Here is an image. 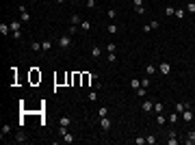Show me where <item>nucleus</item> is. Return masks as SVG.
Listing matches in <instances>:
<instances>
[{
    "label": "nucleus",
    "mask_w": 195,
    "mask_h": 145,
    "mask_svg": "<svg viewBox=\"0 0 195 145\" xmlns=\"http://www.w3.org/2000/svg\"><path fill=\"white\" fill-rule=\"evenodd\" d=\"M173 13H176L173 7H167V9H165V15H173Z\"/></svg>",
    "instance_id": "f704fd0d"
},
{
    "label": "nucleus",
    "mask_w": 195,
    "mask_h": 145,
    "mask_svg": "<svg viewBox=\"0 0 195 145\" xmlns=\"http://www.w3.org/2000/svg\"><path fill=\"white\" fill-rule=\"evenodd\" d=\"M150 83H152V76H147V74H145V76L141 78V87H145V89H147V87H150Z\"/></svg>",
    "instance_id": "aec40b11"
},
{
    "label": "nucleus",
    "mask_w": 195,
    "mask_h": 145,
    "mask_svg": "<svg viewBox=\"0 0 195 145\" xmlns=\"http://www.w3.org/2000/svg\"><path fill=\"white\" fill-rule=\"evenodd\" d=\"M193 17H195V15H193Z\"/></svg>",
    "instance_id": "a19ab883"
},
{
    "label": "nucleus",
    "mask_w": 195,
    "mask_h": 145,
    "mask_svg": "<svg viewBox=\"0 0 195 145\" xmlns=\"http://www.w3.org/2000/svg\"><path fill=\"white\" fill-rule=\"evenodd\" d=\"M106 15H108V20H113V17L117 15V11H115V9H108V13H106Z\"/></svg>",
    "instance_id": "72a5a7b5"
},
{
    "label": "nucleus",
    "mask_w": 195,
    "mask_h": 145,
    "mask_svg": "<svg viewBox=\"0 0 195 145\" xmlns=\"http://www.w3.org/2000/svg\"><path fill=\"white\" fill-rule=\"evenodd\" d=\"M85 4H87V9H96V7H98V4H96V0H87Z\"/></svg>",
    "instance_id": "473e14b6"
},
{
    "label": "nucleus",
    "mask_w": 195,
    "mask_h": 145,
    "mask_svg": "<svg viewBox=\"0 0 195 145\" xmlns=\"http://www.w3.org/2000/svg\"><path fill=\"white\" fill-rule=\"evenodd\" d=\"M182 143H187V145H195V130L187 132V137L182 139Z\"/></svg>",
    "instance_id": "6e6552de"
},
{
    "label": "nucleus",
    "mask_w": 195,
    "mask_h": 145,
    "mask_svg": "<svg viewBox=\"0 0 195 145\" xmlns=\"http://www.w3.org/2000/svg\"><path fill=\"white\" fill-rule=\"evenodd\" d=\"M184 9H187V13H191V15H195V2H189L187 7H184Z\"/></svg>",
    "instance_id": "393cba45"
},
{
    "label": "nucleus",
    "mask_w": 195,
    "mask_h": 145,
    "mask_svg": "<svg viewBox=\"0 0 195 145\" xmlns=\"http://www.w3.org/2000/svg\"><path fill=\"white\" fill-rule=\"evenodd\" d=\"M152 30H154V28H152L150 24H145V26H143V33H152Z\"/></svg>",
    "instance_id": "e433bc0d"
},
{
    "label": "nucleus",
    "mask_w": 195,
    "mask_h": 145,
    "mask_svg": "<svg viewBox=\"0 0 195 145\" xmlns=\"http://www.w3.org/2000/svg\"><path fill=\"white\" fill-rule=\"evenodd\" d=\"M189 106H191L189 102H182V104H176V108H173V111L178 113V115H182V111H184V108H189Z\"/></svg>",
    "instance_id": "f8f14e48"
},
{
    "label": "nucleus",
    "mask_w": 195,
    "mask_h": 145,
    "mask_svg": "<svg viewBox=\"0 0 195 145\" xmlns=\"http://www.w3.org/2000/svg\"><path fill=\"white\" fill-rule=\"evenodd\" d=\"M173 15L180 20V17H184V15H187V9H176V13H173Z\"/></svg>",
    "instance_id": "b1692460"
},
{
    "label": "nucleus",
    "mask_w": 195,
    "mask_h": 145,
    "mask_svg": "<svg viewBox=\"0 0 195 145\" xmlns=\"http://www.w3.org/2000/svg\"><path fill=\"white\" fill-rule=\"evenodd\" d=\"M91 57H93V59H100V57H102V48H100V46H93V48H91Z\"/></svg>",
    "instance_id": "4468645a"
},
{
    "label": "nucleus",
    "mask_w": 195,
    "mask_h": 145,
    "mask_svg": "<svg viewBox=\"0 0 195 145\" xmlns=\"http://www.w3.org/2000/svg\"><path fill=\"white\" fill-rule=\"evenodd\" d=\"M20 17H22V22H31V13L26 11L24 4H20Z\"/></svg>",
    "instance_id": "1a4fd4ad"
},
{
    "label": "nucleus",
    "mask_w": 195,
    "mask_h": 145,
    "mask_svg": "<svg viewBox=\"0 0 195 145\" xmlns=\"http://www.w3.org/2000/svg\"><path fill=\"white\" fill-rule=\"evenodd\" d=\"M134 13H137V15H143V13H145V4H143V7H134Z\"/></svg>",
    "instance_id": "c756f323"
},
{
    "label": "nucleus",
    "mask_w": 195,
    "mask_h": 145,
    "mask_svg": "<svg viewBox=\"0 0 195 145\" xmlns=\"http://www.w3.org/2000/svg\"><path fill=\"white\" fill-rule=\"evenodd\" d=\"M59 48H61V50H69V48H72V35H69V33H65V35H61V37H59Z\"/></svg>",
    "instance_id": "f257e3e1"
},
{
    "label": "nucleus",
    "mask_w": 195,
    "mask_h": 145,
    "mask_svg": "<svg viewBox=\"0 0 195 145\" xmlns=\"http://www.w3.org/2000/svg\"><path fill=\"white\" fill-rule=\"evenodd\" d=\"M167 123H171V126L178 123V113H176V111H171V113H169V117H167Z\"/></svg>",
    "instance_id": "9b49d317"
},
{
    "label": "nucleus",
    "mask_w": 195,
    "mask_h": 145,
    "mask_svg": "<svg viewBox=\"0 0 195 145\" xmlns=\"http://www.w3.org/2000/svg\"><path fill=\"white\" fill-rule=\"evenodd\" d=\"M15 141H17V143H26V141H28V137H26V132H24V130H22V132H17Z\"/></svg>",
    "instance_id": "dca6fc26"
},
{
    "label": "nucleus",
    "mask_w": 195,
    "mask_h": 145,
    "mask_svg": "<svg viewBox=\"0 0 195 145\" xmlns=\"http://www.w3.org/2000/svg\"><path fill=\"white\" fill-rule=\"evenodd\" d=\"M158 74H163V76H169V74H171V65H169L167 61H163L161 65H158Z\"/></svg>",
    "instance_id": "20e7f679"
},
{
    "label": "nucleus",
    "mask_w": 195,
    "mask_h": 145,
    "mask_svg": "<svg viewBox=\"0 0 195 145\" xmlns=\"http://www.w3.org/2000/svg\"><path fill=\"white\" fill-rule=\"evenodd\" d=\"M152 111H154V102L143 97V113H152Z\"/></svg>",
    "instance_id": "9d476101"
},
{
    "label": "nucleus",
    "mask_w": 195,
    "mask_h": 145,
    "mask_svg": "<svg viewBox=\"0 0 195 145\" xmlns=\"http://www.w3.org/2000/svg\"><path fill=\"white\" fill-rule=\"evenodd\" d=\"M111 126H113V123H111L108 115H106V117H100V128H102V132H108V130H111Z\"/></svg>",
    "instance_id": "7ed1b4c3"
},
{
    "label": "nucleus",
    "mask_w": 195,
    "mask_h": 145,
    "mask_svg": "<svg viewBox=\"0 0 195 145\" xmlns=\"http://www.w3.org/2000/svg\"><path fill=\"white\" fill-rule=\"evenodd\" d=\"M89 102H98V89L89 91Z\"/></svg>",
    "instance_id": "5701e85b"
},
{
    "label": "nucleus",
    "mask_w": 195,
    "mask_h": 145,
    "mask_svg": "<svg viewBox=\"0 0 195 145\" xmlns=\"http://www.w3.org/2000/svg\"><path fill=\"white\" fill-rule=\"evenodd\" d=\"M134 143H137V145H143V143H145V137H137Z\"/></svg>",
    "instance_id": "c9c22d12"
},
{
    "label": "nucleus",
    "mask_w": 195,
    "mask_h": 145,
    "mask_svg": "<svg viewBox=\"0 0 195 145\" xmlns=\"http://www.w3.org/2000/svg\"><path fill=\"white\" fill-rule=\"evenodd\" d=\"M156 141H158V137H156V134H147V137H145V143H147V145H154Z\"/></svg>",
    "instance_id": "6ab92c4d"
},
{
    "label": "nucleus",
    "mask_w": 195,
    "mask_h": 145,
    "mask_svg": "<svg viewBox=\"0 0 195 145\" xmlns=\"http://www.w3.org/2000/svg\"><path fill=\"white\" fill-rule=\"evenodd\" d=\"M63 141H65V143H74V134H69V132H67V134L63 137Z\"/></svg>",
    "instance_id": "2f4dec72"
},
{
    "label": "nucleus",
    "mask_w": 195,
    "mask_h": 145,
    "mask_svg": "<svg viewBox=\"0 0 195 145\" xmlns=\"http://www.w3.org/2000/svg\"><path fill=\"white\" fill-rule=\"evenodd\" d=\"M9 132H11V126H7V123H4V126H2V130H0V137L4 139V137H7Z\"/></svg>",
    "instance_id": "4be33fe9"
},
{
    "label": "nucleus",
    "mask_w": 195,
    "mask_h": 145,
    "mask_svg": "<svg viewBox=\"0 0 195 145\" xmlns=\"http://www.w3.org/2000/svg\"><path fill=\"white\" fill-rule=\"evenodd\" d=\"M117 50V43H106V52H115Z\"/></svg>",
    "instance_id": "7c9ffc66"
},
{
    "label": "nucleus",
    "mask_w": 195,
    "mask_h": 145,
    "mask_svg": "<svg viewBox=\"0 0 195 145\" xmlns=\"http://www.w3.org/2000/svg\"><path fill=\"white\" fill-rule=\"evenodd\" d=\"M31 50L33 52H43V46H41L39 41H31Z\"/></svg>",
    "instance_id": "ddd939ff"
},
{
    "label": "nucleus",
    "mask_w": 195,
    "mask_h": 145,
    "mask_svg": "<svg viewBox=\"0 0 195 145\" xmlns=\"http://www.w3.org/2000/svg\"><path fill=\"white\" fill-rule=\"evenodd\" d=\"M167 145H178L180 139H178V134H176V130H167V139H165Z\"/></svg>",
    "instance_id": "f03ea898"
},
{
    "label": "nucleus",
    "mask_w": 195,
    "mask_h": 145,
    "mask_svg": "<svg viewBox=\"0 0 195 145\" xmlns=\"http://www.w3.org/2000/svg\"><path fill=\"white\" fill-rule=\"evenodd\" d=\"M108 33H111V35L119 33V26H117V24H108Z\"/></svg>",
    "instance_id": "bb28decb"
},
{
    "label": "nucleus",
    "mask_w": 195,
    "mask_h": 145,
    "mask_svg": "<svg viewBox=\"0 0 195 145\" xmlns=\"http://www.w3.org/2000/svg\"><path fill=\"white\" fill-rule=\"evenodd\" d=\"M108 54V63H117V54L115 52H106Z\"/></svg>",
    "instance_id": "c85d7f7f"
},
{
    "label": "nucleus",
    "mask_w": 195,
    "mask_h": 145,
    "mask_svg": "<svg viewBox=\"0 0 195 145\" xmlns=\"http://www.w3.org/2000/svg\"><path fill=\"white\" fill-rule=\"evenodd\" d=\"M108 115V108L106 106H100V111H98V117H106Z\"/></svg>",
    "instance_id": "cd10ccee"
},
{
    "label": "nucleus",
    "mask_w": 195,
    "mask_h": 145,
    "mask_svg": "<svg viewBox=\"0 0 195 145\" xmlns=\"http://www.w3.org/2000/svg\"><path fill=\"white\" fill-rule=\"evenodd\" d=\"M41 46H43V52H50V48H52V41H50V39H46V41L41 43Z\"/></svg>",
    "instance_id": "a878e982"
},
{
    "label": "nucleus",
    "mask_w": 195,
    "mask_h": 145,
    "mask_svg": "<svg viewBox=\"0 0 195 145\" xmlns=\"http://www.w3.org/2000/svg\"><path fill=\"white\" fill-rule=\"evenodd\" d=\"M80 30H82V33H89V30H91V22H89V20H82Z\"/></svg>",
    "instance_id": "2eb2a0df"
},
{
    "label": "nucleus",
    "mask_w": 195,
    "mask_h": 145,
    "mask_svg": "<svg viewBox=\"0 0 195 145\" xmlns=\"http://www.w3.org/2000/svg\"><path fill=\"white\" fill-rule=\"evenodd\" d=\"M163 111H165V104H163V102H154V113L158 115V113H163Z\"/></svg>",
    "instance_id": "a211bd4d"
},
{
    "label": "nucleus",
    "mask_w": 195,
    "mask_h": 145,
    "mask_svg": "<svg viewBox=\"0 0 195 145\" xmlns=\"http://www.w3.org/2000/svg\"><path fill=\"white\" fill-rule=\"evenodd\" d=\"M59 126L69 128V126H72V117H69V115H61V117H59Z\"/></svg>",
    "instance_id": "0eeeda50"
},
{
    "label": "nucleus",
    "mask_w": 195,
    "mask_h": 145,
    "mask_svg": "<svg viewBox=\"0 0 195 145\" xmlns=\"http://www.w3.org/2000/svg\"><path fill=\"white\" fill-rule=\"evenodd\" d=\"M63 2H65V0H57V4H63Z\"/></svg>",
    "instance_id": "58836bf2"
},
{
    "label": "nucleus",
    "mask_w": 195,
    "mask_h": 145,
    "mask_svg": "<svg viewBox=\"0 0 195 145\" xmlns=\"http://www.w3.org/2000/svg\"><path fill=\"white\" fill-rule=\"evenodd\" d=\"M182 121H193V108H184L182 111Z\"/></svg>",
    "instance_id": "423d86ee"
},
{
    "label": "nucleus",
    "mask_w": 195,
    "mask_h": 145,
    "mask_svg": "<svg viewBox=\"0 0 195 145\" xmlns=\"http://www.w3.org/2000/svg\"><path fill=\"white\" fill-rule=\"evenodd\" d=\"M132 4L134 7H143V0H132Z\"/></svg>",
    "instance_id": "4c0bfd02"
},
{
    "label": "nucleus",
    "mask_w": 195,
    "mask_h": 145,
    "mask_svg": "<svg viewBox=\"0 0 195 145\" xmlns=\"http://www.w3.org/2000/svg\"><path fill=\"white\" fill-rule=\"evenodd\" d=\"M82 2H87V0H82Z\"/></svg>",
    "instance_id": "ea45409f"
},
{
    "label": "nucleus",
    "mask_w": 195,
    "mask_h": 145,
    "mask_svg": "<svg viewBox=\"0 0 195 145\" xmlns=\"http://www.w3.org/2000/svg\"><path fill=\"white\" fill-rule=\"evenodd\" d=\"M139 87H141V80H139V78H132V80H130V89H134V91H137Z\"/></svg>",
    "instance_id": "412c9836"
},
{
    "label": "nucleus",
    "mask_w": 195,
    "mask_h": 145,
    "mask_svg": "<svg viewBox=\"0 0 195 145\" xmlns=\"http://www.w3.org/2000/svg\"><path fill=\"white\" fill-rule=\"evenodd\" d=\"M145 74L147 76H156V74H158V67H156L154 63H147V65H145Z\"/></svg>",
    "instance_id": "39448f33"
},
{
    "label": "nucleus",
    "mask_w": 195,
    "mask_h": 145,
    "mask_svg": "<svg viewBox=\"0 0 195 145\" xmlns=\"http://www.w3.org/2000/svg\"><path fill=\"white\" fill-rule=\"evenodd\" d=\"M156 123H158V126H161V128H163V126L167 123V117H165L163 113H158V115H156Z\"/></svg>",
    "instance_id": "f3484780"
}]
</instances>
